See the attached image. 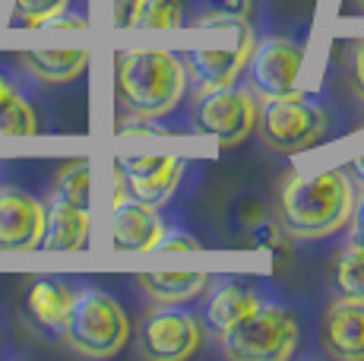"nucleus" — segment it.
Returning a JSON list of instances; mask_svg holds the SVG:
<instances>
[{"instance_id": "1", "label": "nucleus", "mask_w": 364, "mask_h": 361, "mask_svg": "<svg viewBox=\"0 0 364 361\" xmlns=\"http://www.w3.org/2000/svg\"><path fill=\"white\" fill-rule=\"evenodd\" d=\"M355 212V187L342 168L291 175L279 193V216L291 238L317 241L342 232Z\"/></svg>"}, {"instance_id": "2", "label": "nucleus", "mask_w": 364, "mask_h": 361, "mask_svg": "<svg viewBox=\"0 0 364 361\" xmlns=\"http://www.w3.org/2000/svg\"><path fill=\"white\" fill-rule=\"evenodd\" d=\"M187 89V67L165 48H130L114 60L117 102L133 117H165L181 105Z\"/></svg>"}, {"instance_id": "3", "label": "nucleus", "mask_w": 364, "mask_h": 361, "mask_svg": "<svg viewBox=\"0 0 364 361\" xmlns=\"http://www.w3.org/2000/svg\"><path fill=\"white\" fill-rule=\"evenodd\" d=\"M60 336L73 352L86 358H111L127 345L130 320L114 295L102 289L73 291V301L60 326Z\"/></svg>"}, {"instance_id": "4", "label": "nucleus", "mask_w": 364, "mask_h": 361, "mask_svg": "<svg viewBox=\"0 0 364 361\" xmlns=\"http://www.w3.org/2000/svg\"><path fill=\"white\" fill-rule=\"evenodd\" d=\"M219 339L232 361H285L298 349L301 326L282 304H257Z\"/></svg>"}, {"instance_id": "5", "label": "nucleus", "mask_w": 364, "mask_h": 361, "mask_svg": "<svg viewBox=\"0 0 364 361\" xmlns=\"http://www.w3.org/2000/svg\"><path fill=\"white\" fill-rule=\"evenodd\" d=\"M257 102L241 86H219L200 92V102L193 108V127L200 136H209L219 146H237L247 140L257 127Z\"/></svg>"}, {"instance_id": "6", "label": "nucleus", "mask_w": 364, "mask_h": 361, "mask_svg": "<svg viewBox=\"0 0 364 361\" xmlns=\"http://www.w3.org/2000/svg\"><path fill=\"white\" fill-rule=\"evenodd\" d=\"M184 175V158L171 152H130L114 158V193L133 197L139 203L162 206L178 190Z\"/></svg>"}, {"instance_id": "7", "label": "nucleus", "mask_w": 364, "mask_h": 361, "mask_svg": "<svg viewBox=\"0 0 364 361\" xmlns=\"http://www.w3.org/2000/svg\"><path fill=\"white\" fill-rule=\"evenodd\" d=\"M257 124H260L266 146H272L279 152H301L323 136L326 114L317 102L295 92V95H285V99L266 102Z\"/></svg>"}, {"instance_id": "8", "label": "nucleus", "mask_w": 364, "mask_h": 361, "mask_svg": "<svg viewBox=\"0 0 364 361\" xmlns=\"http://www.w3.org/2000/svg\"><path fill=\"white\" fill-rule=\"evenodd\" d=\"M301 67H304V48L291 38H266L250 48L247 73L250 86L263 102L285 99L298 92Z\"/></svg>"}, {"instance_id": "9", "label": "nucleus", "mask_w": 364, "mask_h": 361, "mask_svg": "<svg viewBox=\"0 0 364 361\" xmlns=\"http://www.w3.org/2000/svg\"><path fill=\"white\" fill-rule=\"evenodd\" d=\"M203 326L191 311H181L174 304L156 308L143 323V355L152 361H184L200 349Z\"/></svg>"}, {"instance_id": "10", "label": "nucleus", "mask_w": 364, "mask_h": 361, "mask_svg": "<svg viewBox=\"0 0 364 361\" xmlns=\"http://www.w3.org/2000/svg\"><path fill=\"white\" fill-rule=\"evenodd\" d=\"M250 48H254V32H250L247 19H241L232 48H200V51L187 54V64H184L187 80L197 82L200 92L219 89V86H232L237 80V73L247 67Z\"/></svg>"}, {"instance_id": "11", "label": "nucleus", "mask_w": 364, "mask_h": 361, "mask_svg": "<svg viewBox=\"0 0 364 361\" xmlns=\"http://www.w3.org/2000/svg\"><path fill=\"white\" fill-rule=\"evenodd\" d=\"M45 235V203L19 187H0V251H35Z\"/></svg>"}, {"instance_id": "12", "label": "nucleus", "mask_w": 364, "mask_h": 361, "mask_svg": "<svg viewBox=\"0 0 364 361\" xmlns=\"http://www.w3.org/2000/svg\"><path fill=\"white\" fill-rule=\"evenodd\" d=\"M165 225L159 219L156 206L139 203L133 197L114 193V206H111V228L108 238L111 247L121 254H143L156 251V241L162 238Z\"/></svg>"}, {"instance_id": "13", "label": "nucleus", "mask_w": 364, "mask_h": 361, "mask_svg": "<svg viewBox=\"0 0 364 361\" xmlns=\"http://www.w3.org/2000/svg\"><path fill=\"white\" fill-rule=\"evenodd\" d=\"M323 345L333 358L364 361V301L339 298L323 317Z\"/></svg>"}, {"instance_id": "14", "label": "nucleus", "mask_w": 364, "mask_h": 361, "mask_svg": "<svg viewBox=\"0 0 364 361\" xmlns=\"http://www.w3.org/2000/svg\"><path fill=\"white\" fill-rule=\"evenodd\" d=\"M89 244V210L67 197L51 193L45 206V251H82Z\"/></svg>"}, {"instance_id": "15", "label": "nucleus", "mask_w": 364, "mask_h": 361, "mask_svg": "<svg viewBox=\"0 0 364 361\" xmlns=\"http://www.w3.org/2000/svg\"><path fill=\"white\" fill-rule=\"evenodd\" d=\"M184 23L181 0H114V26L117 29H143V32H171Z\"/></svg>"}, {"instance_id": "16", "label": "nucleus", "mask_w": 364, "mask_h": 361, "mask_svg": "<svg viewBox=\"0 0 364 361\" xmlns=\"http://www.w3.org/2000/svg\"><path fill=\"white\" fill-rule=\"evenodd\" d=\"M19 64L29 70L35 80L48 82V86H64L73 82L76 76L86 70L89 51L86 48H45V51H23Z\"/></svg>"}, {"instance_id": "17", "label": "nucleus", "mask_w": 364, "mask_h": 361, "mask_svg": "<svg viewBox=\"0 0 364 361\" xmlns=\"http://www.w3.org/2000/svg\"><path fill=\"white\" fill-rule=\"evenodd\" d=\"M257 304H260V298L247 286H241V282H225V286H219L209 295L206 308H203V323H206V330L213 333V336H225Z\"/></svg>"}, {"instance_id": "18", "label": "nucleus", "mask_w": 364, "mask_h": 361, "mask_svg": "<svg viewBox=\"0 0 364 361\" xmlns=\"http://www.w3.org/2000/svg\"><path fill=\"white\" fill-rule=\"evenodd\" d=\"M70 301H73V291H70L60 279H38V282H32L29 298H26L32 320L38 326H45V330H51V333H60L64 317L70 311Z\"/></svg>"}, {"instance_id": "19", "label": "nucleus", "mask_w": 364, "mask_h": 361, "mask_svg": "<svg viewBox=\"0 0 364 361\" xmlns=\"http://www.w3.org/2000/svg\"><path fill=\"white\" fill-rule=\"evenodd\" d=\"M143 291L159 304H181L197 298L209 286L206 273H143L139 276Z\"/></svg>"}, {"instance_id": "20", "label": "nucleus", "mask_w": 364, "mask_h": 361, "mask_svg": "<svg viewBox=\"0 0 364 361\" xmlns=\"http://www.w3.org/2000/svg\"><path fill=\"white\" fill-rule=\"evenodd\" d=\"M35 130H38L35 108L0 76V140L35 136Z\"/></svg>"}, {"instance_id": "21", "label": "nucleus", "mask_w": 364, "mask_h": 361, "mask_svg": "<svg viewBox=\"0 0 364 361\" xmlns=\"http://www.w3.org/2000/svg\"><path fill=\"white\" fill-rule=\"evenodd\" d=\"M333 282L339 298H352V301H364V238L355 235L336 257Z\"/></svg>"}, {"instance_id": "22", "label": "nucleus", "mask_w": 364, "mask_h": 361, "mask_svg": "<svg viewBox=\"0 0 364 361\" xmlns=\"http://www.w3.org/2000/svg\"><path fill=\"white\" fill-rule=\"evenodd\" d=\"M54 193L86 206V210L92 206V168H89L86 156H76L60 165L58 178H54Z\"/></svg>"}, {"instance_id": "23", "label": "nucleus", "mask_w": 364, "mask_h": 361, "mask_svg": "<svg viewBox=\"0 0 364 361\" xmlns=\"http://www.w3.org/2000/svg\"><path fill=\"white\" fill-rule=\"evenodd\" d=\"M67 6L70 0H13V23L23 29H41L54 16H60Z\"/></svg>"}, {"instance_id": "24", "label": "nucleus", "mask_w": 364, "mask_h": 361, "mask_svg": "<svg viewBox=\"0 0 364 361\" xmlns=\"http://www.w3.org/2000/svg\"><path fill=\"white\" fill-rule=\"evenodd\" d=\"M203 241L197 235L191 232H181V228H174V232H162V238L156 241V251H200Z\"/></svg>"}, {"instance_id": "25", "label": "nucleus", "mask_w": 364, "mask_h": 361, "mask_svg": "<svg viewBox=\"0 0 364 361\" xmlns=\"http://www.w3.org/2000/svg\"><path fill=\"white\" fill-rule=\"evenodd\" d=\"M250 4H254V0H209L213 16H222V19H247Z\"/></svg>"}, {"instance_id": "26", "label": "nucleus", "mask_w": 364, "mask_h": 361, "mask_svg": "<svg viewBox=\"0 0 364 361\" xmlns=\"http://www.w3.org/2000/svg\"><path fill=\"white\" fill-rule=\"evenodd\" d=\"M355 73H358V86L364 89V41L358 45V51H355Z\"/></svg>"}]
</instances>
